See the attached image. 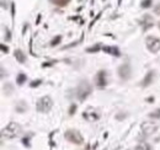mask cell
I'll return each instance as SVG.
<instances>
[{
    "label": "cell",
    "mask_w": 160,
    "mask_h": 150,
    "mask_svg": "<svg viewBox=\"0 0 160 150\" xmlns=\"http://www.w3.org/2000/svg\"><path fill=\"white\" fill-rule=\"evenodd\" d=\"M22 132V128L19 123L16 122H10L3 130H2V137L6 139H14L16 137H19Z\"/></svg>",
    "instance_id": "1"
},
{
    "label": "cell",
    "mask_w": 160,
    "mask_h": 150,
    "mask_svg": "<svg viewBox=\"0 0 160 150\" xmlns=\"http://www.w3.org/2000/svg\"><path fill=\"white\" fill-rule=\"evenodd\" d=\"M91 91H93V87H91L90 84H89V81L87 80H81L79 86H78V89H77V97H78V100L79 101H84L91 93Z\"/></svg>",
    "instance_id": "2"
},
{
    "label": "cell",
    "mask_w": 160,
    "mask_h": 150,
    "mask_svg": "<svg viewBox=\"0 0 160 150\" xmlns=\"http://www.w3.org/2000/svg\"><path fill=\"white\" fill-rule=\"evenodd\" d=\"M64 138H65L68 142L73 143V144H77V145H80V144H83V142H84L83 135L78 132L77 129H68L67 132L64 133Z\"/></svg>",
    "instance_id": "3"
},
{
    "label": "cell",
    "mask_w": 160,
    "mask_h": 150,
    "mask_svg": "<svg viewBox=\"0 0 160 150\" xmlns=\"http://www.w3.org/2000/svg\"><path fill=\"white\" fill-rule=\"evenodd\" d=\"M52 107H53V100L49 96L41 97L36 103V108L38 112H48L51 111Z\"/></svg>",
    "instance_id": "4"
},
{
    "label": "cell",
    "mask_w": 160,
    "mask_h": 150,
    "mask_svg": "<svg viewBox=\"0 0 160 150\" xmlns=\"http://www.w3.org/2000/svg\"><path fill=\"white\" fill-rule=\"evenodd\" d=\"M145 44L152 53H156L160 49V38L155 36H148L145 38Z\"/></svg>",
    "instance_id": "5"
},
{
    "label": "cell",
    "mask_w": 160,
    "mask_h": 150,
    "mask_svg": "<svg viewBox=\"0 0 160 150\" xmlns=\"http://www.w3.org/2000/svg\"><path fill=\"white\" fill-rule=\"evenodd\" d=\"M118 75L122 80H128L132 75V69H131V65L128 63H123L122 65H119L118 68Z\"/></svg>",
    "instance_id": "6"
},
{
    "label": "cell",
    "mask_w": 160,
    "mask_h": 150,
    "mask_svg": "<svg viewBox=\"0 0 160 150\" xmlns=\"http://www.w3.org/2000/svg\"><path fill=\"white\" fill-rule=\"evenodd\" d=\"M158 129V124H155L154 122H144L142 124V132L145 137H149L152 134H154Z\"/></svg>",
    "instance_id": "7"
},
{
    "label": "cell",
    "mask_w": 160,
    "mask_h": 150,
    "mask_svg": "<svg viewBox=\"0 0 160 150\" xmlns=\"http://www.w3.org/2000/svg\"><path fill=\"white\" fill-rule=\"evenodd\" d=\"M95 85L100 89L106 86V71L105 70H99L97 74L95 75Z\"/></svg>",
    "instance_id": "8"
},
{
    "label": "cell",
    "mask_w": 160,
    "mask_h": 150,
    "mask_svg": "<svg viewBox=\"0 0 160 150\" xmlns=\"http://www.w3.org/2000/svg\"><path fill=\"white\" fill-rule=\"evenodd\" d=\"M154 77H155V71L154 70H149L148 73H147V75L144 77V79L142 80V83H140V86H143V87H147V86H149L153 81H154Z\"/></svg>",
    "instance_id": "9"
},
{
    "label": "cell",
    "mask_w": 160,
    "mask_h": 150,
    "mask_svg": "<svg viewBox=\"0 0 160 150\" xmlns=\"http://www.w3.org/2000/svg\"><path fill=\"white\" fill-rule=\"evenodd\" d=\"M102 51L106 52V53H109L111 55H115V57H119L121 55V52L117 47H112V46H105L102 47Z\"/></svg>",
    "instance_id": "10"
},
{
    "label": "cell",
    "mask_w": 160,
    "mask_h": 150,
    "mask_svg": "<svg viewBox=\"0 0 160 150\" xmlns=\"http://www.w3.org/2000/svg\"><path fill=\"white\" fill-rule=\"evenodd\" d=\"M142 25H143V28H144V31H147L148 28H150L154 24H153V18H152V16H149V15H144V17H143V22H140Z\"/></svg>",
    "instance_id": "11"
},
{
    "label": "cell",
    "mask_w": 160,
    "mask_h": 150,
    "mask_svg": "<svg viewBox=\"0 0 160 150\" xmlns=\"http://www.w3.org/2000/svg\"><path fill=\"white\" fill-rule=\"evenodd\" d=\"M14 55H15V58H16V60L19 62V63H25L26 62V55H25V53L21 51V49H16L15 52H14Z\"/></svg>",
    "instance_id": "12"
},
{
    "label": "cell",
    "mask_w": 160,
    "mask_h": 150,
    "mask_svg": "<svg viewBox=\"0 0 160 150\" xmlns=\"http://www.w3.org/2000/svg\"><path fill=\"white\" fill-rule=\"evenodd\" d=\"M51 2L54 5L59 6V8H64V6H67L70 3V0H51Z\"/></svg>",
    "instance_id": "13"
},
{
    "label": "cell",
    "mask_w": 160,
    "mask_h": 150,
    "mask_svg": "<svg viewBox=\"0 0 160 150\" xmlns=\"http://www.w3.org/2000/svg\"><path fill=\"white\" fill-rule=\"evenodd\" d=\"M26 80H27V77H26V74H24V73H20L19 75H17V78H16V83L19 85H22Z\"/></svg>",
    "instance_id": "14"
},
{
    "label": "cell",
    "mask_w": 160,
    "mask_h": 150,
    "mask_svg": "<svg viewBox=\"0 0 160 150\" xmlns=\"http://www.w3.org/2000/svg\"><path fill=\"white\" fill-rule=\"evenodd\" d=\"M12 91H14V86H12L11 84L6 83V84L4 85V92L6 93V95H11Z\"/></svg>",
    "instance_id": "15"
},
{
    "label": "cell",
    "mask_w": 160,
    "mask_h": 150,
    "mask_svg": "<svg viewBox=\"0 0 160 150\" xmlns=\"http://www.w3.org/2000/svg\"><path fill=\"white\" fill-rule=\"evenodd\" d=\"M100 48H101V46H100V44H96V46H93V47H90V48H87L86 52H87V53H96V52L100 51Z\"/></svg>",
    "instance_id": "16"
},
{
    "label": "cell",
    "mask_w": 160,
    "mask_h": 150,
    "mask_svg": "<svg viewBox=\"0 0 160 150\" xmlns=\"http://www.w3.org/2000/svg\"><path fill=\"white\" fill-rule=\"evenodd\" d=\"M149 117H150V118H154V119L160 118V108H158L156 111L152 112V113H149Z\"/></svg>",
    "instance_id": "17"
},
{
    "label": "cell",
    "mask_w": 160,
    "mask_h": 150,
    "mask_svg": "<svg viewBox=\"0 0 160 150\" xmlns=\"http://www.w3.org/2000/svg\"><path fill=\"white\" fill-rule=\"evenodd\" d=\"M16 109H17V112H25L26 109H27V105H25L24 102H20V105L19 106H16Z\"/></svg>",
    "instance_id": "18"
},
{
    "label": "cell",
    "mask_w": 160,
    "mask_h": 150,
    "mask_svg": "<svg viewBox=\"0 0 160 150\" xmlns=\"http://www.w3.org/2000/svg\"><path fill=\"white\" fill-rule=\"evenodd\" d=\"M152 3H153V0H143L140 5H142V8H143V9H148V8L152 6Z\"/></svg>",
    "instance_id": "19"
},
{
    "label": "cell",
    "mask_w": 160,
    "mask_h": 150,
    "mask_svg": "<svg viewBox=\"0 0 160 150\" xmlns=\"http://www.w3.org/2000/svg\"><path fill=\"white\" fill-rule=\"evenodd\" d=\"M134 150H150V146L148 144H139L134 148Z\"/></svg>",
    "instance_id": "20"
},
{
    "label": "cell",
    "mask_w": 160,
    "mask_h": 150,
    "mask_svg": "<svg viewBox=\"0 0 160 150\" xmlns=\"http://www.w3.org/2000/svg\"><path fill=\"white\" fill-rule=\"evenodd\" d=\"M60 41H62V36H57L56 38H53V40H52V42H51V46H52V47H54V46L59 44V43H60Z\"/></svg>",
    "instance_id": "21"
},
{
    "label": "cell",
    "mask_w": 160,
    "mask_h": 150,
    "mask_svg": "<svg viewBox=\"0 0 160 150\" xmlns=\"http://www.w3.org/2000/svg\"><path fill=\"white\" fill-rule=\"evenodd\" d=\"M75 111H77V105L73 103L72 106H70V108H69V115H70V116H73V115L75 113Z\"/></svg>",
    "instance_id": "22"
},
{
    "label": "cell",
    "mask_w": 160,
    "mask_h": 150,
    "mask_svg": "<svg viewBox=\"0 0 160 150\" xmlns=\"http://www.w3.org/2000/svg\"><path fill=\"white\" fill-rule=\"evenodd\" d=\"M38 85H41V80H34L33 83H31V84H30V86H31V87H37Z\"/></svg>",
    "instance_id": "23"
},
{
    "label": "cell",
    "mask_w": 160,
    "mask_h": 150,
    "mask_svg": "<svg viewBox=\"0 0 160 150\" xmlns=\"http://www.w3.org/2000/svg\"><path fill=\"white\" fill-rule=\"evenodd\" d=\"M154 12H155L156 15H160V4H158V5L154 6Z\"/></svg>",
    "instance_id": "24"
},
{
    "label": "cell",
    "mask_w": 160,
    "mask_h": 150,
    "mask_svg": "<svg viewBox=\"0 0 160 150\" xmlns=\"http://www.w3.org/2000/svg\"><path fill=\"white\" fill-rule=\"evenodd\" d=\"M0 48H2L3 53H8V52H9V47L5 46V44H2V46H0Z\"/></svg>",
    "instance_id": "25"
},
{
    "label": "cell",
    "mask_w": 160,
    "mask_h": 150,
    "mask_svg": "<svg viewBox=\"0 0 160 150\" xmlns=\"http://www.w3.org/2000/svg\"><path fill=\"white\" fill-rule=\"evenodd\" d=\"M5 40L6 41H10L11 40V33H10V31L6 28V34H5Z\"/></svg>",
    "instance_id": "26"
},
{
    "label": "cell",
    "mask_w": 160,
    "mask_h": 150,
    "mask_svg": "<svg viewBox=\"0 0 160 150\" xmlns=\"http://www.w3.org/2000/svg\"><path fill=\"white\" fill-rule=\"evenodd\" d=\"M124 117H126V113H118V115L116 116V118H117L118 121H121V119L124 118Z\"/></svg>",
    "instance_id": "27"
},
{
    "label": "cell",
    "mask_w": 160,
    "mask_h": 150,
    "mask_svg": "<svg viewBox=\"0 0 160 150\" xmlns=\"http://www.w3.org/2000/svg\"><path fill=\"white\" fill-rule=\"evenodd\" d=\"M11 15H12V17L15 16V4L14 3L11 4Z\"/></svg>",
    "instance_id": "28"
},
{
    "label": "cell",
    "mask_w": 160,
    "mask_h": 150,
    "mask_svg": "<svg viewBox=\"0 0 160 150\" xmlns=\"http://www.w3.org/2000/svg\"><path fill=\"white\" fill-rule=\"evenodd\" d=\"M153 100H154V99H153V97H149V99H148V100H147V101H148V102H153Z\"/></svg>",
    "instance_id": "29"
},
{
    "label": "cell",
    "mask_w": 160,
    "mask_h": 150,
    "mask_svg": "<svg viewBox=\"0 0 160 150\" xmlns=\"http://www.w3.org/2000/svg\"><path fill=\"white\" fill-rule=\"evenodd\" d=\"M158 26H159V28H160V21H159V24H158Z\"/></svg>",
    "instance_id": "30"
}]
</instances>
